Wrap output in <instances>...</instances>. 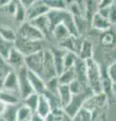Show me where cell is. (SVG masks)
Returning a JSON list of instances; mask_svg holds the SVG:
<instances>
[{"instance_id": "5b68a950", "label": "cell", "mask_w": 116, "mask_h": 121, "mask_svg": "<svg viewBox=\"0 0 116 121\" xmlns=\"http://www.w3.org/2000/svg\"><path fill=\"white\" fill-rule=\"evenodd\" d=\"M15 74L17 76V81H18V91H19V96L20 99L23 100L29 95H31L34 92L31 88L29 81L27 79V69L24 67L20 68L19 70L15 71Z\"/></svg>"}, {"instance_id": "74e56055", "label": "cell", "mask_w": 116, "mask_h": 121, "mask_svg": "<svg viewBox=\"0 0 116 121\" xmlns=\"http://www.w3.org/2000/svg\"><path fill=\"white\" fill-rule=\"evenodd\" d=\"M108 20L111 24L115 23V1L112 3L109 9V16H108Z\"/></svg>"}, {"instance_id": "4dcf8cb0", "label": "cell", "mask_w": 116, "mask_h": 121, "mask_svg": "<svg viewBox=\"0 0 116 121\" xmlns=\"http://www.w3.org/2000/svg\"><path fill=\"white\" fill-rule=\"evenodd\" d=\"M77 59H78V56L76 54L71 52H66L65 56H64V69L65 70L72 69L75 65V63H76Z\"/></svg>"}, {"instance_id": "f35d334b", "label": "cell", "mask_w": 116, "mask_h": 121, "mask_svg": "<svg viewBox=\"0 0 116 121\" xmlns=\"http://www.w3.org/2000/svg\"><path fill=\"white\" fill-rule=\"evenodd\" d=\"M33 1H34V0H20V3L25 9H27V8H29V7L31 6Z\"/></svg>"}, {"instance_id": "d4e9b609", "label": "cell", "mask_w": 116, "mask_h": 121, "mask_svg": "<svg viewBox=\"0 0 116 121\" xmlns=\"http://www.w3.org/2000/svg\"><path fill=\"white\" fill-rule=\"evenodd\" d=\"M39 95L33 93V94H31V95H29L28 97H26L25 99L21 100V104L24 105L25 107H27L32 113H35L37 102H39Z\"/></svg>"}, {"instance_id": "f1b7e54d", "label": "cell", "mask_w": 116, "mask_h": 121, "mask_svg": "<svg viewBox=\"0 0 116 121\" xmlns=\"http://www.w3.org/2000/svg\"><path fill=\"white\" fill-rule=\"evenodd\" d=\"M32 115V112L29 110L27 107L20 103L19 107L17 110V115H16V121H29L30 117Z\"/></svg>"}, {"instance_id": "d590c367", "label": "cell", "mask_w": 116, "mask_h": 121, "mask_svg": "<svg viewBox=\"0 0 116 121\" xmlns=\"http://www.w3.org/2000/svg\"><path fill=\"white\" fill-rule=\"evenodd\" d=\"M114 35L112 32H110L109 30H107V31H104V35L103 36L101 37V41H102V43L104 45H112L114 43Z\"/></svg>"}, {"instance_id": "d6986e66", "label": "cell", "mask_w": 116, "mask_h": 121, "mask_svg": "<svg viewBox=\"0 0 116 121\" xmlns=\"http://www.w3.org/2000/svg\"><path fill=\"white\" fill-rule=\"evenodd\" d=\"M57 94L60 99V102H61L62 108L66 107L69 104V102L71 101V98H72V93H71L69 87L67 85H60L58 88Z\"/></svg>"}, {"instance_id": "9a60e30c", "label": "cell", "mask_w": 116, "mask_h": 121, "mask_svg": "<svg viewBox=\"0 0 116 121\" xmlns=\"http://www.w3.org/2000/svg\"><path fill=\"white\" fill-rule=\"evenodd\" d=\"M30 23L34 26L36 29H39L40 32L43 35L44 37H48V35H51L50 33V24H48V20H47V14L46 15H43V16H39L35 18L33 20L29 21Z\"/></svg>"}, {"instance_id": "5bb4252c", "label": "cell", "mask_w": 116, "mask_h": 121, "mask_svg": "<svg viewBox=\"0 0 116 121\" xmlns=\"http://www.w3.org/2000/svg\"><path fill=\"white\" fill-rule=\"evenodd\" d=\"M1 90H5V91H9V92L19 94V91H18L17 76H16L14 71L10 72V73L7 75V77L5 78V80L2 84V89Z\"/></svg>"}, {"instance_id": "7a4b0ae2", "label": "cell", "mask_w": 116, "mask_h": 121, "mask_svg": "<svg viewBox=\"0 0 116 121\" xmlns=\"http://www.w3.org/2000/svg\"><path fill=\"white\" fill-rule=\"evenodd\" d=\"M14 48L18 51L23 56H27L29 55L35 54V52L43 51V48L42 47V41H29L20 39L16 35V39L14 40Z\"/></svg>"}, {"instance_id": "8d00e7d4", "label": "cell", "mask_w": 116, "mask_h": 121, "mask_svg": "<svg viewBox=\"0 0 116 121\" xmlns=\"http://www.w3.org/2000/svg\"><path fill=\"white\" fill-rule=\"evenodd\" d=\"M15 7H16L15 1H9L8 4L5 5L4 7H2V8H0V9L5 11V12H7V13L11 14V15H14V12H15Z\"/></svg>"}, {"instance_id": "ba28073f", "label": "cell", "mask_w": 116, "mask_h": 121, "mask_svg": "<svg viewBox=\"0 0 116 121\" xmlns=\"http://www.w3.org/2000/svg\"><path fill=\"white\" fill-rule=\"evenodd\" d=\"M47 6L46 5L44 1L42 0H34L33 3L31 4V6L29 8L26 9V20L30 21L33 20L35 18L43 16V15H46L48 12Z\"/></svg>"}, {"instance_id": "4316f807", "label": "cell", "mask_w": 116, "mask_h": 121, "mask_svg": "<svg viewBox=\"0 0 116 121\" xmlns=\"http://www.w3.org/2000/svg\"><path fill=\"white\" fill-rule=\"evenodd\" d=\"M0 36L5 40L14 43V40L16 39V32L14 30L6 25H0Z\"/></svg>"}, {"instance_id": "83f0119b", "label": "cell", "mask_w": 116, "mask_h": 121, "mask_svg": "<svg viewBox=\"0 0 116 121\" xmlns=\"http://www.w3.org/2000/svg\"><path fill=\"white\" fill-rule=\"evenodd\" d=\"M12 71L13 70L9 67V65L6 63V60L0 56V90L2 89V84L5 80V78L7 77V75Z\"/></svg>"}, {"instance_id": "4fadbf2b", "label": "cell", "mask_w": 116, "mask_h": 121, "mask_svg": "<svg viewBox=\"0 0 116 121\" xmlns=\"http://www.w3.org/2000/svg\"><path fill=\"white\" fill-rule=\"evenodd\" d=\"M73 70L75 72L76 80L79 81L83 86L87 87V81H86V63H85V60L78 58L76 63H75L74 67H73Z\"/></svg>"}, {"instance_id": "ffe728a7", "label": "cell", "mask_w": 116, "mask_h": 121, "mask_svg": "<svg viewBox=\"0 0 116 121\" xmlns=\"http://www.w3.org/2000/svg\"><path fill=\"white\" fill-rule=\"evenodd\" d=\"M35 113H37L39 116L43 117V118H46V117L51 113L50 104H48L47 100L46 99V97H44L43 95L39 96V102H37Z\"/></svg>"}, {"instance_id": "ee69618b", "label": "cell", "mask_w": 116, "mask_h": 121, "mask_svg": "<svg viewBox=\"0 0 116 121\" xmlns=\"http://www.w3.org/2000/svg\"><path fill=\"white\" fill-rule=\"evenodd\" d=\"M0 121H5V120H4V119H3V118H2V117H1V116H0Z\"/></svg>"}, {"instance_id": "cb8c5ba5", "label": "cell", "mask_w": 116, "mask_h": 121, "mask_svg": "<svg viewBox=\"0 0 116 121\" xmlns=\"http://www.w3.org/2000/svg\"><path fill=\"white\" fill-rule=\"evenodd\" d=\"M15 4H16V7H15V12H14L13 16L15 18V21L18 22L20 25L23 22L27 21L26 20V9L21 5L20 1H15Z\"/></svg>"}, {"instance_id": "3957f363", "label": "cell", "mask_w": 116, "mask_h": 121, "mask_svg": "<svg viewBox=\"0 0 116 121\" xmlns=\"http://www.w3.org/2000/svg\"><path fill=\"white\" fill-rule=\"evenodd\" d=\"M16 35L20 39L29 41H42L44 36L39 29H36L29 21H25L19 25Z\"/></svg>"}, {"instance_id": "f546056e", "label": "cell", "mask_w": 116, "mask_h": 121, "mask_svg": "<svg viewBox=\"0 0 116 121\" xmlns=\"http://www.w3.org/2000/svg\"><path fill=\"white\" fill-rule=\"evenodd\" d=\"M92 119H93L92 112H90L84 107L81 108L72 118L73 121H92Z\"/></svg>"}, {"instance_id": "30bf717a", "label": "cell", "mask_w": 116, "mask_h": 121, "mask_svg": "<svg viewBox=\"0 0 116 121\" xmlns=\"http://www.w3.org/2000/svg\"><path fill=\"white\" fill-rule=\"evenodd\" d=\"M5 60L14 72L19 70L22 67H24V56L18 51H16L14 48L10 51L8 58H7Z\"/></svg>"}, {"instance_id": "9c48e42d", "label": "cell", "mask_w": 116, "mask_h": 121, "mask_svg": "<svg viewBox=\"0 0 116 121\" xmlns=\"http://www.w3.org/2000/svg\"><path fill=\"white\" fill-rule=\"evenodd\" d=\"M82 41L83 39H81V36H78V37H75L70 35L68 39H66L65 40L63 41H60V48L66 51V52H74L78 56L79 54V51H80V48H81V44H82Z\"/></svg>"}, {"instance_id": "8992f818", "label": "cell", "mask_w": 116, "mask_h": 121, "mask_svg": "<svg viewBox=\"0 0 116 121\" xmlns=\"http://www.w3.org/2000/svg\"><path fill=\"white\" fill-rule=\"evenodd\" d=\"M43 51H39L35 54L24 56V66L29 71L32 72L39 77H42L43 65Z\"/></svg>"}, {"instance_id": "8fae6325", "label": "cell", "mask_w": 116, "mask_h": 121, "mask_svg": "<svg viewBox=\"0 0 116 121\" xmlns=\"http://www.w3.org/2000/svg\"><path fill=\"white\" fill-rule=\"evenodd\" d=\"M27 79H28L29 84H30L31 88L33 90V92L35 94H37V95H42L44 91H46V84H44V81L39 75L32 73V72H29L27 70Z\"/></svg>"}, {"instance_id": "2e32d148", "label": "cell", "mask_w": 116, "mask_h": 121, "mask_svg": "<svg viewBox=\"0 0 116 121\" xmlns=\"http://www.w3.org/2000/svg\"><path fill=\"white\" fill-rule=\"evenodd\" d=\"M0 101L7 105H17L21 102L19 94L9 92L5 90H0Z\"/></svg>"}, {"instance_id": "836d02e7", "label": "cell", "mask_w": 116, "mask_h": 121, "mask_svg": "<svg viewBox=\"0 0 116 121\" xmlns=\"http://www.w3.org/2000/svg\"><path fill=\"white\" fill-rule=\"evenodd\" d=\"M44 84H46V91H48V92L55 93V94L58 93V88H59L60 84L58 82L57 77L51 79V80H48L47 82H44Z\"/></svg>"}, {"instance_id": "b9f144b4", "label": "cell", "mask_w": 116, "mask_h": 121, "mask_svg": "<svg viewBox=\"0 0 116 121\" xmlns=\"http://www.w3.org/2000/svg\"><path fill=\"white\" fill-rule=\"evenodd\" d=\"M9 1L10 0H0V8H2V7L7 5L9 3Z\"/></svg>"}, {"instance_id": "60d3db41", "label": "cell", "mask_w": 116, "mask_h": 121, "mask_svg": "<svg viewBox=\"0 0 116 121\" xmlns=\"http://www.w3.org/2000/svg\"><path fill=\"white\" fill-rule=\"evenodd\" d=\"M5 108H6V105H5L4 103H2L1 101H0V116L3 114V112H4Z\"/></svg>"}, {"instance_id": "d6a6232c", "label": "cell", "mask_w": 116, "mask_h": 121, "mask_svg": "<svg viewBox=\"0 0 116 121\" xmlns=\"http://www.w3.org/2000/svg\"><path fill=\"white\" fill-rule=\"evenodd\" d=\"M68 87H69V89L71 91V93H72V95H75V94H79V93L84 92V91H85L84 89L87 88V87H85V86L82 85L78 80H74L72 83H71V84L68 85Z\"/></svg>"}, {"instance_id": "e575fe53", "label": "cell", "mask_w": 116, "mask_h": 121, "mask_svg": "<svg viewBox=\"0 0 116 121\" xmlns=\"http://www.w3.org/2000/svg\"><path fill=\"white\" fill-rule=\"evenodd\" d=\"M107 78L112 84L116 83V63L113 62L107 69Z\"/></svg>"}, {"instance_id": "277c9868", "label": "cell", "mask_w": 116, "mask_h": 121, "mask_svg": "<svg viewBox=\"0 0 116 121\" xmlns=\"http://www.w3.org/2000/svg\"><path fill=\"white\" fill-rule=\"evenodd\" d=\"M90 97V95L88 94V92H84L79 93V94H75V95H72V98H71V101L69 102V104L66 106V107L63 108L65 114H67L69 117L73 118L74 115L80 110L81 108H83L85 101Z\"/></svg>"}, {"instance_id": "6da1fadb", "label": "cell", "mask_w": 116, "mask_h": 121, "mask_svg": "<svg viewBox=\"0 0 116 121\" xmlns=\"http://www.w3.org/2000/svg\"><path fill=\"white\" fill-rule=\"evenodd\" d=\"M86 63V81L87 87L93 95H99L102 93V72L99 64L94 59L85 60Z\"/></svg>"}, {"instance_id": "ac0fdd59", "label": "cell", "mask_w": 116, "mask_h": 121, "mask_svg": "<svg viewBox=\"0 0 116 121\" xmlns=\"http://www.w3.org/2000/svg\"><path fill=\"white\" fill-rule=\"evenodd\" d=\"M93 56V43L87 39H84L82 41L79 54H78V58L86 60L89 59H92Z\"/></svg>"}, {"instance_id": "603a6c76", "label": "cell", "mask_w": 116, "mask_h": 121, "mask_svg": "<svg viewBox=\"0 0 116 121\" xmlns=\"http://www.w3.org/2000/svg\"><path fill=\"white\" fill-rule=\"evenodd\" d=\"M51 35H53L55 39L60 43V41H63L66 39H68V37L70 36V33L68 31V29H67L63 24H59L53 29Z\"/></svg>"}, {"instance_id": "44dd1931", "label": "cell", "mask_w": 116, "mask_h": 121, "mask_svg": "<svg viewBox=\"0 0 116 121\" xmlns=\"http://www.w3.org/2000/svg\"><path fill=\"white\" fill-rule=\"evenodd\" d=\"M58 82L60 85H67L68 86L69 84H71L74 80H76V76H75V72L72 69L69 70H65L61 75H59L58 77Z\"/></svg>"}, {"instance_id": "7bdbcfd3", "label": "cell", "mask_w": 116, "mask_h": 121, "mask_svg": "<svg viewBox=\"0 0 116 121\" xmlns=\"http://www.w3.org/2000/svg\"><path fill=\"white\" fill-rule=\"evenodd\" d=\"M61 121H73L72 120V118L71 117H69L67 114H65V112H64V115H63V117H62V120Z\"/></svg>"}, {"instance_id": "7402d4cb", "label": "cell", "mask_w": 116, "mask_h": 121, "mask_svg": "<svg viewBox=\"0 0 116 121\" xmlns=\"http://www.w3.org/2000/svg\"><path fill=\"white\" fill-rule=\"evenodd\" d=\"M20 103L17 105H7L4 112H3V114L1 115V117L5 121H16L17 110H18V107H19Z\"/></svg>"}, {"instance_id": "52a82bcc", "label": "cell", "mask_w": 116, "mask_h": 121, "mask_svg": "<svg viewBox=\"0 0 116 121\" xmlns=\"http://www.w3.org/2000/svg\"><path fill=\"white\" fill-rule=\"evenodd\" d=\"M57 77L56 74V69L54 65V60H53V55L51 52V50H44L43 51V73H42V78L44 82L53 78Z\"/></svg>"}, {"instance_id": "7c38bea8", "label": "cell", "mask_w": 116, "mask_h": 121, "mask_svg": "<svg viewBox=\"0 0 116 121\" xmlns=\"http://www.w3.org/2000/svg\"><path fill=\"white\" fill-rule=\"evenodd\" d=\"M51 52L53 55L56 74L58 77L59 75H61L65 71V69H64V56L66 54V51L62 50V48H51Z\"/></svg>"}, {"instance_id": "1f68e13d", "label": "cell", "mask_w": 116, "mask_h": 121, "mask_svg": "<svg viewBox=\"0 0 116 121\" xmlns=\"http://www.w3.org/2000/svg\"><path fill=\"white\" fill-rule=\"evenodd\" d=\"M46 5L50 10H63L67 9V1H62V0H48L44 1Z\"/></svg>"}, {"instance_id": "ab89813d", "label": "cell", "mask_w": 116, "mask_h": 121, "mask_svg": "<svg viewBox=\"0 0 116 121\" xmlns=\"http://www.w3.org/2000/svg\"><path fill=\"white\" fill-rule=\"evenodd\" d=\"M29 121H46V120H44L43 117L39 116L37 113H32V115L30 117V120Z\"/></svg>"}, {"instance_id": "484cf974", "label": "cell", "mask_w": 116, "mask_h": 121, "mask_svg": "<svg viewBox=\"0 0 116 121\" xmlns=\"http://www.w3.org/2000/svg\"><path fill=\"white\" fill-rule=\"evenodd\" d=\"M13 48H14L13 43L5 40L4 39H2V37L0 36V56H1L3 60H6L8 58L9 52Z\"/></svg>"}, {"instance_id": "e0dca14e", "label": "cell", "mask_w": 116, "mask_h": 121, "mask_svg": "<svg viewBox=\"0 0 116 121\" xmlns=\"http://www.w3.org/2000/svg\"><path fill=\"white\" fill-rule=\"evenodd\" d=\"M91 25L93 28H95L97 30H102V31H107V30H109L110 27H111V23L108 19L106 18L102 17L101 15H99L98 13H95L93 15L92 19H91Z\"/></svg>"}]
</instances>
